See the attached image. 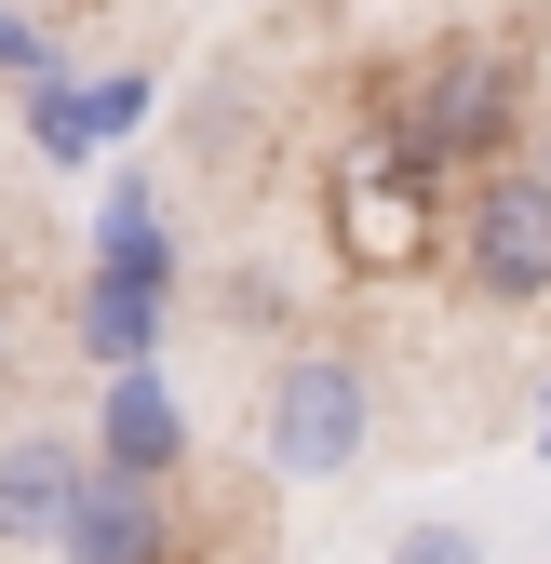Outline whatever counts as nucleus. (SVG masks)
Wrapping results in <instances>:
<instances>
[{
	"mask_svg": "<svg viewBox=\"0 0 551 564\" xmlns=\"http://www.w3.org/2000/svg\"><path fill=\"white\" fill-rule=\"evenodd\" d=\"M377 444V377H364V349H283L256 390V457L269 484H336V470H364Z\"/></svg>",
	"mask_w": 551,
	"mask_h": 564,
	"instance_id": "1",
	"label": "nucleus"
},
{
	"mask_svg": "<svg viewBox=\"0 0 551 564\" xmlns=\"http://www.w3.org/2000/svg\"><path fill=\"white\" fill-rule=\"evenodd\" d=\"M457 282L485 310H538L551 296V175L538 162H485L457 202Z\"/></svg>",
	"mask_w": 551,
	"mask_h": 564,
	"instance_id": "2",
	"label": "nucleus"
},
{
	"mask_svg": "<svg viewBox=\"0 0 551 564\" xmlns=\"http://www.w3.org/2000/svg\"><path fill=\"white\" fill-rule=\"evenodd\" d=\"M82 498H95V444L82 431H14L0 444V564H54Z\"/></svg>",
	"mask_w": 551,
	"mask_h": 564,
	"instance_id": "3",
	"label": "nucleus"
},
{
	"mask_svg": "<svg viewBox=\"0 0 551 564\" xmlns=\"http://www.w3.org/2000/svg\"><path fill=\"white\" fill-rule=\"evenodd\" d=\"M403 134H418V149H498V134H511V67L498 54H431Z\"/></svg>",
	"mask_w": 551,
	"mask_h": 564,
	"instance_id": "4",
	"label": "nucleus"
},
{
	"mask_svg": "<svg viewBox=\"0 0 551 564\" xmlns=\"http://www.w3.org/2000/svg\"><path fill=\"white\" fill-rule=\"evenodd\" d=\"M54 564H175V511H162V484H108V470H95V498L67 511Z\"/></svg>",
	"mask_w": 551,
	"mask_h": 564,
	"instance_id": "5",
	"label": "nucleus"
},
{
	"mask_svg": "<svg viewBox=\"0 0 551 564\" xmlns=\"http://www.w3.org/2000/svg\"><path fill=\"white\" fill-rule=\"evenodd\" d=\"M175 457H188L175 390H162V377H121V390H108V431H95V470H108V484H162Z\"/></svg>",
	"mask_w": 551,
	"mask_h": 564,
	"instance_id": "6",
	"label": "nucleus"
},
{
	"mask_svg": "<svg viewBox=\"0 0 551 564\" xmlns=\"http://www.w3.org/2000/svg\"><path fill=\"white\" fill-rule=\"evenodd\" d=\"M390 564H471V551H457V524H418V538H403Z\"/></svg>",
	"mask_w": 551,
	"mask_h": 564,
	"instance_id": "7",
	"label": "nucleus"
},
{
	"mask_svg": "<svg viewBox=\"0 0 551 564\" xmlns=\"http://www.w3.org/2000/svg\"><path fill=\"white\" fill-rule=\"evenodd\" d=\"M0 377H14V310H0Z\"/></svg>",
	"mask_w": 551,
	"mask_h": 564,
	"instance_id": "8",
	"label": "nucleus"
}]
</instances>
